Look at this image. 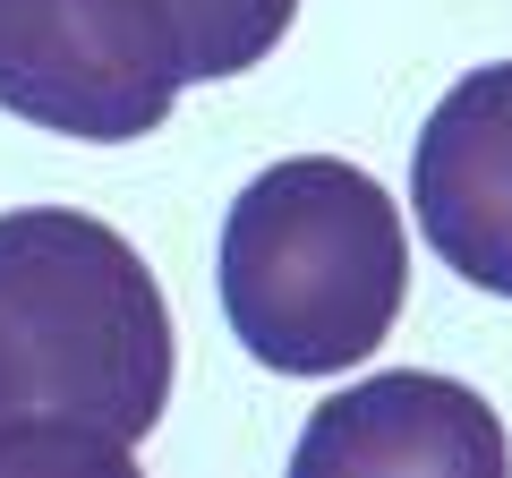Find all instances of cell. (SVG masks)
Instances as JSON below:
<instances>
[{
  "label": "cell",
  "mask_w": 512,
  "mask_h": 478,
  "mask_svg": "<svg viewBox=\"0 0 512 478\" xmlns=\"http://www.w3.org/2000/svg\"><path fill=\"white\" fill-rule=\"evenodd\" d=\"M410 197H419L427 248L461 282L512 299V60L470 69L427 111Z\"/></svg>",
  "instance_id": "obj_4"
},
{
  "label": "cell",
  "mask_w": 512,
  "mask_h": 478,
  "mask_svg": "<svg viewBox=\"0 0 512 478\" xmlns=\"http://www.w3.org/2000/svg\"><path fill=\"white\" fill-rule=\"evenodd\" d=\"M222 316L274 376H342L393 333L410 291L402 205L342 154L256 171L222 214Z\"/></svg>",
  "instance_id": "obj_2"
},
{
  "label": "cell",
  "mask_w": 512,
  "mask_h": 478,
  "mask_svg": "<svg viewBox=\"0 0 512 478\" xmlns=\"http://www.w3.org/2000/svg\"><path fill=\"white\" fill-rule=\"evenodd\" d=\"M0 359L43 436V470L120 478L171 402V308L146 257L69 205L0 214Z\"/></svg>",
  "instance_id": "obj_1"
},
{
  "label": "cell",
  "mask_w": 512,
  "mask_h": 478,
  "mask_svg": "<svg viewBox=\"0 0 512 478\" xmlns=\"http://www.w3.org/2000/svg\"><path fill=\"white\" fill-rule=\"evenodd\" d=\"M171 52H180V77L205 86V77H239L291 35L299 0H154Z\"/></svg>",
  "instance_id": "obj_6"
},
{
  "label": "cell",
  "mask_w": 512,
  "mask_h": 478,
  "mask_svg": "<svg viewBox=\"0 0 512 478\" xmlns=\"http://www.w3.org/2000/svg\"><path fill=\"white\" fill-rule=\"evenodd\" d=\"M180 86L154 0H0V111L35 129L128 146L171 120Z\"/></svg>",
  "instance_id": "obj_3"
},
{
  "label": "cell",
  "mask_w": 512,
  "mask_h": 478,
  "mask_svg": "<svg viewBox=\"0 0 512 478\" xmlns=\"http://www.w3.org/2000/svg\"><path fill=\"white\" fill-rule=\"evenodd\" d=\"M0 478H43V436H35V410H26L9 359H0Z\"/></svg>",
  "instance_id": "obj_7"
},
{
  "label": "cell",
  "mask_w": 512,
  "mask_h": 478,
  "mask_svg": "<svg viewBox=\"0 0 512 478\" xmlns=\"http://www.w3.org/2000/svg\"><path fill=\"white\" fill-rule=\"evenodd\" d=\"M299 478H359V470H444V478H504L512 444L495 427V410L470 385L427 368H393L367 385L333 393L308 419L291 453Z\"/></svg>",
  "instance_id": "obj_5"
}]
</instances>
